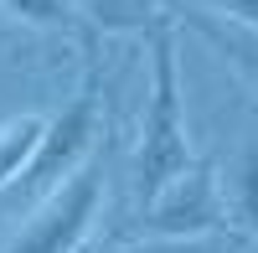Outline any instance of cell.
Here are the masks:
<instances>
[{"mask_svg":"<svg viewBox=\"0 0 258 253\" xmlns=\"http://www.w3.org/2000/svg\"><path fill=\"white\" fill-rule=\"evenodd\" d=\"M145 36H150V98H145V124H140V150H135L140 207L197 160V155H191V130H186V103H181L176 26L160 16Z\"/></svg>","mask_w":258,"mask_h":253,"instance_id":"cell-1","label":"cell"},{"mask_svg":"<svg viewBox=\"0 0 258 253\" xmlns=\"http://www.w3.org/2000/svg\"><path fill=\"white\" fill-rule=\"evenodd\" d=\"M103 192H109V165L103 155H88L62 186L36 197L31 217L0 253H78L103 212Z\"/></svg>","mask_w":258,"mask_h":253,"instance_id":"cell-2","label":"cell"},{"mask_svg":"<svg viewBox=\"0 0 258 253\" xmlns=\"http://www.w3.org/2000/svg\"><path fill=\"white\" fill-rule=\"evenodd\" d=\"M140 238L145 243H191V238H217L232 227L227 197L217 186L212 160H191L176 181H165L155 197L140 207Z\"/></svg>","mask_w":258,"mask_h":253,"instance_id":"cell-3","label":"cell"},{"mask_svg":"<svg viewBox=\"0 0 258 253\" xmlns=\"http://www.w3.org/2000/svg\"><path fill=\"white\" fill-rule=\"evenodd\" d=\"M93 145H98V78H88L68 109L47 119L41 145H36L26 176H21L16 186H21V192H31V197H47L52 186H62L83 160L93 155Z\"/></svg>","mask_w":258,"mask_h":253,"instance_id":"cell-4","label":"cell"},{"mask_svg":"<svg viewBox=\"0 0 258 253\" xmlns=\"http://www.w3.org/2000/svg\"><path fill=\"white\" fill-rule=\"evenodd\" d=\"M186 26L197 31L207 47L217 52L222 68L258 98V31L253 26H238V21H222V16H212V11H186Z\"/></svg>","mask_w":258,"mask_h":253,"instance_id":"cell-5","label":"cell"},{"mask_svg":"<svg viewBox=\"0 0 258 253\" xmlns=\"http://www.w3.org/2000/svg\"><path fill=\"white\" fill-rule=\"evenodd\" d=\"M41 130H47V119L41 114H11L0 119V192H11V186L26 176V165L41 145Z\"/></svg>","mask_w":258,"mask_h":253,"instance_id":"cell-6","label":"cell"},{"mask_svg":"<svg viewBox=\"0 0 258 253\" xmlns=\"http://www.w3.org/2000/svg\"><path fill=\"white\" fill-rule=\"evenodd\" d=\"M232 192H227V212L238 227H248V233H258V140H243V150L232 155Z\"/></svg>","mask_w":258,"mask_h":253,"instance_id":"cell-7","label":"cell"},{"mask_svg":"<svg viewBox=\"0 0 258 253\" xmlns=\"http://www.w3.org/2000/svg\"><path fill=\"white\" fill-rule=\"evenodd\" d=\"M83 11L103 31H150L160 21V0H83Z\"/></svg>","mask_w":258,"mask_h":253,"instance_id":"cell-8","label":"cell"},{"mask_svg":"<svg viewBox=\"0 0 258 253\" xmlns=\"http://www.w3.org/2000/svg\"><path fill=\"white\" fill-rule=\"evenodd\" d=\"M0 11L31 31H68L73 16H78L73 0H0Z\"/></svg>","mask_w":258,"mask_h":253,"instance_id":"cell-9","label":"cell"},{"mask_svg":"<svg viewBox=\"0 0 258 253\" xmlns=\"http://www.w3.org/2000/svg\"><path fill=\"white\" fill-rule=\"evenodd\" d=\"M212 16H222V21H238V26H253L258 31V0H207Z\"/></svg>","mask_w":258,"mask_h":253,"instance_id":"cell-10","label":"cell"},{"mask_svg":"<svg viewBox=\"0 0 258 253\" xmlns=\"http://www.w3.org/2000/svg\"><path fill=\"white\" fill-rule=\"evenodd\" d=\"M129 253H227V248L207 243V238H191V243H145V248H129Z\"/></svg>","mask_w":258,"mask_h":253,"instance_id":"cell-11","label":"cell"}]
</instances>
